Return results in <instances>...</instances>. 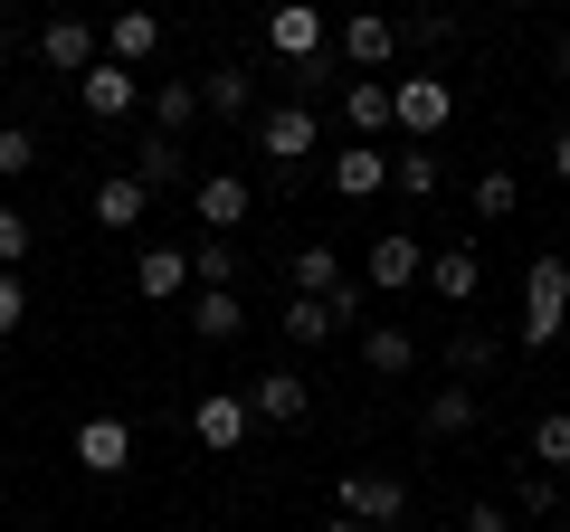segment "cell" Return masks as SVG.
I'll return each instance as SVG.
<instances>
[{"label": "cell", "instance_id": "obj_2", "mask_svg": "<svg viewBox=\"0 0 570 532\" xmlns=\"http://www.w3.org/2000/svg\"><path fill=\"white\" fill-rule=\"evenodd\" d=\"M570 324V257H532L523 266V324H513V343L523 352H551Z\"/></svg>", "mask_w": 570, "mask_h": 532}, {"label": "cell", "instance_id": "obj_12", "mask_svg": "<svg viewBox=\"0 0 570 532\" xmlns=\"http://www.w3.org/2000/svg\"><path fill=\"white\" fill-rule=\"evenodd\" d=\"M77 466H86V475H124V466H134V418L96 410V418L77 428Z\"/></svg>", "mask_w": 570, "mask_h": 532}, {"label": "cell", "instance_id": "obj_44", "mask_svg": "<svg viewBox=\"0 0 570 532\" xmlns=\"http://www.w3.org/2000/svg\"><path fill=\"white\" fill-rule=\"evenodd\" d=\"M419 10H448V0H419Z\"/></svg>", "mask_w": 570, "mask_h": 532}, {"label": "cell", "instance_id": "obj_16", "mask_svg": "<svg viewBox=\"0 0 570 532\" xmlns=\"http://www.w3.org/2000/svg\"><path fill=\"white\" fill-rule=\"evenodd\" d=\"M200 105L209 115H228V124H257V77H247V58H219L200 77Z\"/></svg>", "mask_w": 570, "mask_h": 532}, {"label": "cell", "instance_id": "obj_5", "mask_svg": "<svg viewBox=\"0 0 570 532\" xmlns=\"http://www.w3.org/2000/svg\"><path fill=\"white\" fill-rule=\"evenodd\" d=\"M333 494H343V513H352V523H371V532H390L409 513V475H390V466H352Z\"/></svg>", "mask_w": 570, "mask_h": 532}, {"label": "cell", "instance_id": "obj_11", "mask_svg": "<svg viewBox=\"0 0 570 532\" xmlns=\"http://www.w3.org/2000/svg\"><path fill=\"white\" fill-rule=\"evenodd\" d=\"M362 276H371L381 295H400V286H419V276H428V247L409 238V228H381V238H371V257H362Z\"/></svg>", "mask_w": 570, "mask_h": 532}, {"label": "cell", "instance_id": "obj_15", "mask_svg": "<svg viewBox=\"0 0 570 532\" xmlns=\"http://www.w3.org/2000/svg\"><path fill=\"white\" fill-rule=\"evenodd\" d=\"M475 418H485L475 381H438V390H428V410H419V428L428 437H475Z\"/></svg>", "mask_w": 570, "mask_h": 532}, {"label": "cell", "instance_id": "obj_37", "mask_svg": "<svg viewBox=\"0 0 570 532\" xmlns=\"http://www.w3.org/2000/svg\"><path fill=\"white\" fill-rule=\"evenodd\" d=\"M448 39V10H419V20H400V48H438Z\"/></svg>", "mask_w": 570, "mask_h": 532}, {"label": "cell", "instance_id": "obj_21", "mask_svg": "<svg viewBox=\"0 0 570 532\" xmlns=\"http://www.w3.org/2000/svg\"><path fill=\"white\" fill-rule=\"evenodd\" d=\"M142 219H153V190L134 171H105L96 181V228H142Z\"/></svg>", "mask_w": 570, "mask_h": 532}, {"label": "cell", "instance_id": "obj_39", "mask_svg": "<svg viewBox=\"0 0 570 532\" xmlns=\"http://www.w3.org/2000/svg\"><path fill=\"white\" fill-rule=\"evenodd\" d=\"M551 181H570V134H551Z\"/></svg>", "mask_w": 570, "mask_h": 532}, {"label": "cell", "instance_id": "obj_20", "mask_svg": "<svg viewBox=\"0 0 570 532\" xmlns=\"http://www.w3.org/2000/svg\"><path fill=\"white\" fill-rule=\"evenodd\" d=\"M428 286H438V305H475L485 257H475V247H438V257H428Z\"/></svg>", "mask_w": 570, "mask_h": 532}, {"label": "cell", "instance_id": "obj_27", "mask_svg": "<svg viewBox=\"0 0 570 532\" xmlns=\"http://www.w3.org/2000/svg\"><path fill=\"white\" fill-rule=\"evenodd\" d=\"M343 333V314H333V295H285V343H333Z\"/></svg>", "mask_w": 570, "mask_h": 532}, {"label": "cell", "instance_id": "obj_1", "mask_svg": "<svg viewBox=\"0 0 570 532\" xmlns=\"http://www.w3.org/2000/svg\"><path fill=\"white\" fill-rule=\"evenodd\" d=\"M247 144H257L266 171L295 190V181H305V162H314V144H324V124H314V105H266V115L247 124Z\"/></svg>", "mask_w": 570, "mask_h": 532}, {"label": "cell", "instance_id": "obj_14", "mask_svg": "<svg viewBox=\"0 0 570 532\" xmlns=\"http://www.w3.org/2000/svg\"><path fill=\"white\" fill-rule=\"evenodd\" d=\"M105 58L115 67H142V58H163V10H115V20H105Z\"/></svg>", "mask_w": 570, "mask_h": 532}, {"label": "cell", "instance_id": "obj_23", "mask_svg": "<svg viewBox=\"0 0 570 532\" xmlns=\"http://www.w3.org/2000/svg\"><path fill=\"white\" fill-rule=\"evenodd\" d=\"M285 286H295V295H343L352 276H343V257H333L324 238H305L295 257H285Z\"/></svg>", "mask_w": 570, "mask_h": 532}, {"label": "cell", "instance_id": "obj_25", "mask_svg": "<svg viewBox=\"0 0 570 532\" xmlns=\"http://www.w3.org/2000/svg\"><path fill=\"white\" fill-rule=\"evenodd\" d=\"M134 181H142V190H171V181H190V152L171 144V134H142V144H134Z\"/></svg>", "mask_w": 570, "mask_h": 532}, {"label": "cell", "instance_id": "obj_33", "mask_svg": "<svg viewBox=\"0 0 570 532\" xmlns=\"http://www.w3.org/2000/svg\"><path fill=\"white\" fill-rule=\"evenodd\" d=\"M20 171H39V134L29 124H0V181H20Z\"/></svg>", "mask_w": 570, "mask_h": 532}, {"label": "cell", "instance_id": "obj_6", "mask_svg": "<svg viewBox=\"0 0 570 532\" xmlns=\"http://www.w3.org/2000/svg\"><path fill=\"white\" fill-rule=\"evenodd\" d=\"M247 428H257V410H247V390H200L190 400V437H200L209 456H238Z\"/></svg>", "mask_w": 570, "mask_h": 532}, {"label": "cell", "instance_id": "obj_13", "mask_svg": "<svg viewBox=\"0 0 570 532\" xmlns=\"http://www.w3.org/2000/svg\"><path fill=\"white\" fill-rule=\"evenodd\" d=\"M247 410H257L266 428H295V418L314 410V381L305 371H257V381H247Z\"/></svg>", "mask_w": 570, "mask_h": 532}, {"label": "cell", "instance_id": "obj_31", "mask_svg": "<svg viewBox=\"0 0 570 532\" xmlns=\"http://www.w3.org/2000/svg\"><path fill=\"white\" fill-rule=\"evenodd\" d=\"M190 286H238V247L200 238V247H190Z\"/></svg>", "mask_w": 570, "mask_h": 532}, {"label": "cell", "instance_id": "obj_45", "mask_svg": "<svg viewBox=\"0 0 570 532\" xmlns=\"http://www.w3.org/2000/svg\"><path fill=\"white\" fill-rule=\"evenodd\" d=\"M0 200H10V181H0Z\"/></svg>", "mask_w": 570, "mask_h": 532}, {"label": "cell", "instance_id": "obj_17", "mask_svg": "<svg viewBox=\"0 0 570 532\" xmlns=\"http://www.w3.org/2000/svg\"><path fill=\"white\" fill-rule=\"evenodd\" d=\"M324 181L343 190V200H371V190H390V144H352V152H333Z\"/></svg>", "mask_w": 570, "mask_h": 532}, {"label": "cell", "instance_id": "obj_24", "mask_svg": "<svg viewBox=\"0 0 570 532\" xmlns=\"http://www.w3.org/2000/svg\"><path fill=\"white\" fill-rule=\"evenodd\" d=\"M238 324H247L238 286H200L190 295V333H200V343H238Z\"/></svg>", "mask_w": 570, "mask_h": 532}, {"label": "cell", "instance_id": "obj_4", "mask_svg": "<svg viewBox=\"0 0 570 532\" xmlns=\"http://www.w3.org/2000/svg\"><path fill=\"white\" fill-rule=\"evenodd\" d=\"M266 58H285V67L333 58V20H324V0H276V10H266Z\"/></svg>", "mask_w": 570, "mask_h": 532}, {"label": "cell", "instance_id": "obj_10", "mask_svg": "<svg viewBox=\"0 0 570 532\" xmlns=\"http://www.w3.org/2000/svg\"><path fill=\"white\" fill-rule=\"evenodd\" d=\"M134 96H142V77H134V67H115V58H96V67L77 77L86 124H124V115H134Z\"/></svg>", "mask_w": 570, "mask_h": 532}, {"label": "cell", "instance_id": "obj_22", "mask_svg": "<svg viewBox=\"0 0 570 532\" xmlns=\"http://www.w3.org/2000/svg\"><path fill=\"white\" fill-rule=\"evenodd\" d=\"M181 286H190V257H181V247H142V257H134V295H142V305H171Z\"/></svg>", "mask_w": 570, "mask_h": 532}, {"label": "cell", "instance_id": "obj_38", "mask_svg": "<svg viewBox=\"0 0 570 532\" xmlns=\"http://www.w3.org/2000/svg\"><path fill=\"white\" fill-rule=\"evenodd\" d=\"M456 532H513V513L504 504H466V523H456Z\"/></svg>", "mask_w": 570, "mask_h": 532}, {"label": "cell", "instance_id": "obj_35", "mask_svg": "<svg viewBox=\"0 0 570 532\" xmlns=\"http://www.w3.org/2000/svg\"><path fill=\"white\" fill-rule=\"evenodd\" d=\"M20 314H29V286H20V266H0V343L20 333Z\"/></svg>", "mask_w": 570, "mask_h": 532}, {"label": "cell", "instance_id": "obj_26", "mask_svg": "<svg viewBox=\"0 0 570 532\" xmlns=\"http://www.w3.org/2000/svg\"><path fill=\"white\" fill-rule=\"evenodd\" d=\"M362 371H381V381H400V371H419V343H409L400 324H362Z\"/></svg>", "mask_w": 570, "mask_h": 532}, {"label": "cell", "instance_id": "obj_19", "mask_svg": "<svg viewBox=\"0 0 570 532\" xmlns=\"http://www.w3.org/2000/svg\"><path fill=\"white\" fill-rule=\"evenodd\" d=\"M142 105H153V134H171V144H181L190 124L209 115V105H200V77H163V86H153Z\"/></svg>", "mask_w": 570, "mask_h": 532}, {"label": "cell", "instance_id": "obj_36", "mask_svg": "<svg viewBox=\"0 0 570 532\" xmlns=\"http://www.w3.org/2000/svg\"><path fill=\"white\" fill-rule=\"evenodd\" d=\"M513 504H523V513H551V504H561V475H542V466H532L523 485H513Z\"/></svg>", "mask_w": 570, "mask_h": 532}, {"label": "cell", "instance_id": "obj_3", "mask_svg": "<svg viewBox=\"0 0 570 532\" xmlns=\"http://www.w3.org/2000/svg\"><path fill=\"white\" fill-rule=\"evenodd\" d=\"M448 124H456V86L438 77V67H428V77H390V134H400V144H438Z\"/></svg>", "mask_w": 570, "mask_h": 532}, {"label": "cell", "instance_id": "obj_40", "mask_svg": "<svg viewBox=\"0 0 570 532\" xmlns=\"http://www.w3.org/2000/svg\"><path fill=\"white\" fill-rule=\"evenodd\" d=\"M324 532H371V523H352V513H333V523H324Z\"/></svg>", "mask_w": 570, "mask_h": 532}, {"label": "cell", "instance_id": "obj_32", "mask_svg": "<svg viewBox=\"0 0 570 532\" xmlns=\"http://www.w3.org/2000/svg\"><path fill=\"white\" fill-rule=\"evenodd\" d=\"M494 362H504L494 333H456V343H448V371H456V381H475V371H494Z\"/></svg>", "mask_w": 570, "mask_h": 532}, {"label": "cell", "instance_id": "obj_9", "mask_svg": "<svg viewBox=\"0 0 570 532\" xmlns=\"http://www.w3.org/2000/svg\"><path fill=\"white\" fill-rule=\"evenodd\" d=\"M39 58H48V77H86V67L105 58V29L77 20V10H58V20L39 29Z\"/></svg>", "mask_w": 570, "mask_h": 532}, {"label": "cell", "instance_id": "obj_43", "mask_svg": "<svg viewBox=\"0 0 570 532\" xmlns=\"http://www.w3.org/2000/svg\"><path fill=\"white\" fill-rule=\"evenodd\" d=\"M58 10H77V20H86V0H58Z\"/></svg>", "mask_w": 570, "mask_h": 532}, {"label": "cell", "instance_id": "obj_30", "mask_svg": "<svg viewBox=\"0 0 570 532\" xmlns=\"http://www.w3.org/2000/svg\"><path fill=\"white\" fill-rule=\"evenodd\" d=\"M513 209H523V181H513L504 162H494V171H475V219H513Z\"/></svg>", "mask_w": 570, "mask_h": 532}, {"label": "cell", "instance_id": "obj_7", "mask_svg": "<svg viewBox=\"0 0 570 532\" xmlns=\"http://www.w3.org/2000/svg\"><path fill=\"white\" fill-rule=\"evenodd\" d=\"M333 58H343L352 77H381V67L400 58V20H381V10H352V20L333 29Z\"/></svg>", "mask_w": 570, "mask_h": 532}, {"label": "cell", "instance_id": "obj_18", "mask_svg": "<svg viewBox=\"0 0 570 532\" xmlns=\"http://www.w3.org/2000/svg\"><path fill=\"white\" fill-rule=\"evenodd\" d=\"M343 124H352V144H381L390 134V77H343Z\"/></svg>", "mask_w": 570, "mask_h": 532}, {"label": "cell", "instance_id": "obj_34", "mask_svg": "<svg viewBox=\"0 0 570 532\" xmlns=\"http://www.w3.org/2000/svg\"><path fill=\"white\" fill-rule=\"evenodd\" d=\"M29 238H39V219H29L20 200H0V266H20V257H29Z\"/></svg>", "mask_w": 570, "mask_h": 532}, {"label": "cell", "instance_id": "obj_42", "mask_svg": "<svg viewBox=\"0 0 570 532\" xmlns=\"http://www.w3.org/2000/svg\"><path fill=\"white\" fill-rule=\"evenodd\" d=\"M0 67H10V29H0Z\"/></svg>", "mask_w": 570, "mask_h": 532}, {"label": "cell", "instance_id": "obj_28", "mask_svg": "<svg viewBox=\"0 0 570 532\" xmlns=\"http://www.w3.org/2000/svg\"><path fill=\"white\" fill-rule=\"evenodd\" d=\"M438 171H448L438 144H400L390 152V190H409V200H438Z\"/></svg>", "mask_w": 570, "mask_h": 532}, {"label": "cell", "instance_id": "obj_8", "mask_svg": "<svg viewBox=\"0 0 570 532\" xmlns=\"http://www.w3.org/2000/svg\"><path fill=\"white\" fill-rule=\"evenodd\" d=\"M247 209H257V190H247L238 171H200V181H190V219H200L209 238H228V228H247Z\"/></svg>", "mask_w": 570, "mask_h": 532}, {"label": "cell", "instance_id": "obj_29", "mask_svg": "<svg viewBox=\"0 0 570 532\" xmlns=\"http://www.w3.org/2000/svg\"><path fill=\"white\" fill-rule=\"evenodd\" d=\"M523 447H532V466H542V475H570V410H542Z\"/></svg>", "mask_w": 570, "mask_h": 532}, {"label": "cell", "instance_id": "obj_41", "mask_svg": "<svg viewBox=\"0 0 570 532\" xmlns=\"http://www.w3.org/2000/svg\"><path fill=\"white\" fill-rule=\"evenodd\" d=\"M561 86H570V39H561Z\"/></svg>", "mask_w": 570, "mask_h": 532}]
</instances>
